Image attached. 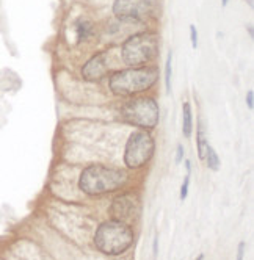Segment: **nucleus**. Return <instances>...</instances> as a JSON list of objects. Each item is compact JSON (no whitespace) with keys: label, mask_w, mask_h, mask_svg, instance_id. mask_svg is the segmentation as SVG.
I'll return each mask as SVG.
<instances>
[{"label":"nucleus","mask_w":254,"mask_h":260,"mask_svg":"<svg viewBox=\"0 0 254 260\" xmlns=\"http://www.w3.org/2000/svg\"><path fill=\"white\" fill-rule=\"evenodd\" d=\"M125 182L127 174L124 171L104 165H91L82 171L79 177V188L89 196H99L121 188Z\"/></svg>","instance_id":"f257e3e1"},{"label":"nucleus","mask_w":254,"mask_h":260,"mask_svg":"<svg viewBox=\"0 0 254 260\" xmlns=\"http://www.w3.org/2000/svg\"><path fill=\"white\" fill-rule=\"evenodd\" d=\"M134 231L129 224L118 219H108L94 234L96 248L107 255H121L134 245Z\"/></svg>","instance_id":"f03ea898"},{"label":"nucleus","mask_w":254,"mask_h":260,"mask_svg":"<svg viewBox=\"0 0 254 260\" xmlns=\"http://www.w3.org/2000/svg\"><path fill=\"white\" fill-rule=\"evenodd\" d=\"M158 79V69L154 66H140L118 71L110 77V89L116 96H134L148 91Z\"/></svg>","instance_id":"7ed1b4c3"},{"label":"nucleus","mask_w":254,"mask_h":260,"mask_svg":"<svg viewBox=\"0 0 254 260\" xmlns=\"http://www.w3.org/2000/svg\"><path fill=\"white\" fill-rule=\"evenodd\" d=\"M122 60L131 68H140L151 63L158 53V36L155 33L141 31L129 36L121 49Z\"/></svg>","instance_id":"20e7f679"},{"label":"nucleus","mask_w":254,"mask_h":260,"mask_svg":"<svg viewBox=\"0 0 254 260\" xmlns=\"http://www.w3.org/2000/svg\"><path fill=\"white\" fill-rule=\"evenodd\" d=\"M121 118L141 128H154L160 119L158 104L151 98H138L121 107Z\"/></svg>","instance_id":"39448f33"},{"label":"nucleus","mask_w":254,"mask_h":260,"mask_svg":"<svg viewBox=\"0 0 254 260\" xmlns=\"http://www.w3.org/2000/svg\"><path fill=\"white\" fill-rule=\"evenodd\" d=\"M154 149H155L154 138L148 132H144V130L134 132L125 143V151H124L125 166L131 170L143 168L154 155Z\"/></svg>","instance_id":"423d86ee"},{"label":"nucleus","mask_w":254,"mask_h":260,"mask_svg":"<svg viewBox=\"0 0 254 260\" xmlns=\"http://www.w3.org/2000/svg\"><path fill=\"white\" fill-rule=\"evenodd\" d=\"M152 0H115L113 13L122 22H143L152 13Z\"/></svg>","instance_id":"0eeeda50"},{"label":"nucleus","mask_w":254,"mask_h":260,"mask_svg":"<svg viewBox=\"0 0 254 260\" xmlns=\"http://www.w3.org/2000/svg\"><path fill=\"white\" fill-rule=\"evenodd\" d=\"M140 213V198L137 193H122L116 196L110 206L112 219L118 221H129L134 219Z\"/></svg>","instance_id":"6e6552de"},{"label":"nucleus","mask_w":254,"mask_h":260,"mask_svg":"<svg viewBox=\"0 0 254 260\" xmlns=\"http://www.w3.org/2000/svg\"><path fill=\"white\" fill-rule=\"evenodd\" d=\"M108 71V52H101L96 53L94 57L89 58L85 66L82 68V76L88 82H98L102 77H105V74Z\"/></svg>","instance_id":"1a4fd4ad"},{"label":"nucleus","mask_w":254,"mask_h":260,"mask_svg":"<svg viewBox=\"0 0 254 260\" xmlns=\"http://www.w3.org/2000/svg\"><path fill=\"white\" fill-rule=\"evenodd\" d=\"M209 140L206 134V127L203 124V119H198V130H196V149H198V157L199 160H204L207 147H209Z\"/></svg>","instance_id":"9d476101"},{"label":"nucleus","mask_w":254,"mask_h":260,"mask_svg":"<svg viewBox=\"0 0 254 260\" xmlns=\"http://www.w3.org/2000/svg\"><path fill=\"white\" fill-rule=\"evenodd\" d=\"M182 134L185 138H190L193 134V115L190 102H184L182 105Z\"/></svg>","instance_id":"9b49d317"},{"label":"nucleus","mask_w":254,"mask_h":260,"mask_svg":"<svg viewBox=\"0 0 254 260\" xmlns=\"http://www.w3.org/2000/svg\"><path fill=\"white\" fill-rule=\"evenodd\" d=\"M93 31V24L86 19H79L76 22V35H77V43H82L88 40V36Z\"/></svg>","instance_id":"f8f14e48"},{"label":"nucleus","mask_w":254,"mask_h":260,"mask_svg":"<svg viewBox=\"0 0 254 260\" xmlns=\"http://www.w3.org/2000/svg\"><path fill=\"white\" fill-rule=\"evenodd\" d=\"M206 163H207V168L212 170V171H218L220 166H221V160L218 157V154H216V151L213 149L212 146L207 147V152H206Z\"/></svg>","instance_id":"ddd939ff"},{"label":"nucleus","mask_w":254,"mask_h":260,"mask_svg":"<svg viewBox=\"0 0 254 260\" xmlns=\"http://www.w3.org/2000/svg\"><path fill=\"white\" fill-rule=\"evenodd\" d=\"M185 168H187V174H185V179L180 185V201H185L187 196H188V188H190V176H192V163L190 160H185Z\"/></svg>","instance_id":"4468645a"},{"label":"nucleus","mask_w":254,"mask_h":260,"mask_svg":"<svg viewBox=\"0 0 254 260\" xmlns=\"http://www.w3.org/2000/svg\"><path fill=\"white\" fill-rule=\"evenodd\" d=\"M173 53L170 52L168 57H167V63H165V88H167V92L171 91V74H173Z\"/></svg>","instance_id":"2eb2a0df"},{"label":"nucleus","mask_w":254,"mask_h":260,"mask_svg":"<svg viewBox=\"0 0 254 260\" xmlns=\"http://www.w3.org/2000/svg\"><path fill=\"white\" fill-rule=\"evenodd\" d=\"M190 41H192V47L196 50L198 49V31L195 25H190Z\"/></svg>","instance_id":"dca6fc26"},{"label":"nucleus","mask_w":254,"mask_h":260,"mask_svg":"<svg viewBox=\"0 0 254 260\" xmlns=\"http://www.w3.org/2000/svg\"><path fill=\"white\" fill-rule=\"evenodd\" d=\"M245 252H246V243H245V241H240L239 248H237V258H235V260H243Z\"/></svg>","instance_id":"f3484780"},{"label":"nucleus","mask_w":254,"mask_h":260,"mask_svg":"<svg viewBox=\"0 0 254 260\" xmlns=\"http://www.w3.org/2000/svg\"><path fill=\"white\" fill-rule=\"evenodd\" d=\"M246 105H248L249 110L254 108V91H252V89H249V91L246 92Z\"/></svg>","instance_id":"a211bd4d"},{"label":"nucleus","mask_w":254,"mask_h":260,"mask_svg":"<svg viewBox=\"0 0 254 260\" xmlns=\"http://www.w3.org/2000/svg\"><path fill=\"white\" fill-rule=\"evenodd\" d=\"M182 158H184V147H182V144H179V146H177V151H176V158H174V161H176V163H180V161H182Z\"/></svg>","instance_id":"6ab92c4d"},{"label":"nucleus","mask_w":254,"mask_h":260,"mask_svg":"<svg viewBox=\"0 0 254 260\" xmlns=\"http://www.w3.org/2000/svg\"><path fill=\"white\" fill-rule=\"evenodd\" d=\"M157 245H158V237H155L154 238V245H152V252H154V257L157 255V252H158V249H157Z\"/></svg>","instance_id":"aec40b11"},{"label":"nucleus","mask_w":254,"mask_h":260,"mask_svg":"<svg viewBox=\"0 0 254 260\" xmlns=\"http://www.w3.org/2000/svg\"><path fill=\"white\" fill-rule=\"evenodd\" d=\"M228 4H229V0H221V5L223 7H228Z\"/></svg>","instance_id":"412c9836"},{"label":"nucleus","mask_w":254,"mask_h":260,"mask_svg":"<svg viewBox=\"0 0 254 260\" xmlns=\"http://www.w3.org/2000/svg\"><path fill=\"white\" fill-rule=\"evenodd\" d=\"M196 260H204V254H199Z\"/></svg>","instance_id":"4be33fe9"}]
</instances>
